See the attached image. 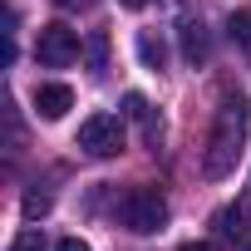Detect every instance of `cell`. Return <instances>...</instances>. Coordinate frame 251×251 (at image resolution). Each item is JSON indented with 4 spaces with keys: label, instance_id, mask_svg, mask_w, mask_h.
<instances>
[{
    "label": "cell",
    "instance_id": "obj_1",
    "mask_svg": "<svg viewBox=\"0 0 251 251\" xmlns=\"http://www.w3.org/2000/svg\"><path fill=\"white\" fill-rule=\"evenodd\" d=\"M241 143H246V99L226 94L222 108H217V123H212L207 153H202V173L207 177H226L236 168V158H241Z\"/></svg>",
    "mask_w": 251,
    "mask_h": 251
},
{
    "label": "cell",
    "instance_id": "obj_2",
    "mask_svg": "<svg viewBox=\"0 0 251 251\" xmlns=\"http://www.w3.org/2000/svg\"><path fill=\"white\" fill-rule=\"evenodd\" d=\"M168 197L158 192V187H128L123 192V202H118V222L128 226L133 236H153V231H163L168 226Z\"/></svg>",
    "mask_w": 251,
    "mask_h": 251
},
{
    "label": "cell",
    "instance_id": "obj_3",
    "mask_svg": "<svg viewBox=\"0 0 251 251\" xmlns=\"http://www.w3.org/2000/svg\"><path fill=\"white\" fill-rule=\"evenodd\" d=\"M79 148L89 158H118L123 153V118L118 113H89L79 123Z\"/></svg>",
    "mask_w": 251,
    "mask_h": 251
},
{
    "label": "cell",
    "instance_id": "obj_4",
    "mask_svg": "<svg viewBox=\"0 0 251 251\" xmlns=\"http://www.w3.org/2000/svg\"><path fill=\"white\" fill-rule=\"evenodd\" d=\"M35 59H40L45 69H69V64L79 59V30H69L64 20L45 25L40 40H35Z\"/></svg>",
    "mask_w": 251,
    "mask_h": 251
},
{
    "label": "cell",
    "instance_id": "obj_5",
    "mask_svg": "<svg viewBox=\"0 0 251 251\" xmlns=\"http://www.w3.org/2000/svg\"><path fill=\"white\" fill-rule=\"evenodd\" d=\"M123 118H133L138 128H143V143H148V148H158V143H163V118L148 108V99H143V94H123Z\"/></svg>",
    "mask_w": 251,
    "mask_h": 251
},
{
    "label": "cell",
    "instance_id": "obj_6",
    "mask_svg": "<svg viewBox=\"0 0 251 251\" xmlns=\"http://www.w3.org/2000/svg\"><path fill=\"white\" fill-rule=\"evenodd\" d=\"M69 108H74V89H69V84H40V89H35V113H40V118L54 123V118H64Z\"/></svg>",
    "mask_w": 251,
    "mask_h": 251
},
{
    "label": "cell",
    "instance_id": "obj_7",
    "mask_svg": "<svg viewBox=\"0 0 251 251\" xmlns=\"http://www.w3.org/2000/svg\"><path fill=\"white\" fill-rule=\"evenodd\" d=\"M207 54H212L207 25H202V20H187V25H182V59H187V64H207Z\"/></svg>",
    "mask_w": 251,
    "mask_h": 251
},
{
    "label": "cell",
    "instance_id": "obj_8",
    "mask_svg": "<svg viewBox=\"0 0 251 251\" xmlns=\"http://www.w3.org/2000/svg\"><path fill=\"white\" fill-rule=\"evenodd\" d=\"M138 59H143V69H153V74L163 69V59H168V50H163V40H158L153 30H143V35H138Z\"/></svg>",
    "mask_w": 251,
    "mask_h": 251
},
{
    "label": "cell",
    "instance_id": "obj_9",
    "mask_svg": "<svg viewBox=\"0 0 251 251\" xmlns=\"http://www.w3.org/2000/svg\"><path fill=\"white\" fill-rule=\"evenodd\" d=\"M217 231L231 236V241H251V236H246V212H241V207H222V212H217Z\"/></svg>",
    "mask_w": 251,
    "mask_h": 251
},
{
    "label": "cell",
    "instance_id": "obj_10",
    "mask_svg": "<svg viewBox=\"0 0 251 251\" xmlns=\"http://www.w3.org/2000/svg\"><path fill=\"white\" fill-rule=\"evenodd\" d=\"M10 251H45V231H35V226H30V231H20V236L10 241Z\"/></svg>",
    "mask_w": 251,
    "mask_h": 251
},
{
    "label": "cell",
    "instance_id": "obj_11",
    "mask_svg": "<svg viewBox=\"0 0 251 251\" xmlns=\"http://www.w3.org/2000/svg\"><path fill=\"white\" fill-rule=\"evenodd\" d=\"M103 59H108V40L94 35V40H89V69H103Z\"/></svg>",
    "mask_w": 251,
    "mask_h": 251
},
{
    "label": "cell",
    "instance_id": "obj_12",
    "mask_svg": "<svg viewBox=\"0 0 251 251\" xmlns=\"http://www.w3.org/2000/svg\"><path fill=\"white\" fill-rule=\"evenodd\" d=\"M50 212V192H30L25 197V217H45Z\"/></svg>",
    "mask_w": 251,
    "mask_h": 251
},
{
    "label": "cell",
    "instance_id": "obj_13",
    "mask_svg": "<svg viewBox=\"0 0 251 251\" xmlns=\"http://www.w3.org/2000/svg\"><path fill=\"white\" fill-rule=\"evenodd\" d=\"M231 35H241V40H251V15H231Z\"/></svg>",
    "mask_w": 251,
    "mask_h": 251
},
{
    "label": "cell",
    "instance_id": "obj_14",
    "mask_svg": "<svg viewBox=\"0 0 251 251\" xmlns=\"http://www.w3.org/2000/svg\"><path fill=\"white\" fill-rule=\"evenodd\" d=\"M54 251H89V241H79V236H64Z\"/></svg>",
    "mask_w": 251,
    "mask_h": 251
},
{
    "label": "cell",
    "instance_id": "obj_15",
    "mask_svg": "<svg viewBox=\"0 0 251 251\" xmlns=\"http://www.w3.org/2000/svg\"><path fill=\"white\" fill-rule=\"evenodd\" d=\"M182 251H217V246H212V241H187Z\"/></svg>",
    "mask_w": 251,
    "mask_h": 251
},
{
    "label": "cell",
    "instance_id": "obj_16",
    "mask_svg": "<svg viewBox=\"0 0 251 251\" xmlns=\"http://www.w3.org/2000/svg\"><path fill=\"white\" fill-rule=\"evenodd\" d=\"M118 5H123V10H143L148 0H118Z\"/></svg>",
    "mask_w": 251,
    "mask_h": 251
},
{
    "label": "cell",
    "instance_id": "obj_17",
    "mask_svg": "<svg viewBox=\"0 0 251 251\" xmlns=\"http://www.w3.org/2000/svg\"><path fill=\"white\" fill-rule=\"evenodd\" d=\"M168 5H187V0H168Z\"/></svg>",
    "mask_w": 251,
    "mask_h": 251
},
{
    "label": "cell",
    "instance_id": "obj_18",
    "mask_svg": "<svg viewBox=\"0 0 251 251\" xmlns=\"http://www.w3.org/2000/svg\"><path fill=\"white\" fill-rule=\"evenodd\" d=\"M246 251H251V241H246Z\"/></svg>",
    "mask_w": 251,
    "mask_h": 251
}]
</instances>
